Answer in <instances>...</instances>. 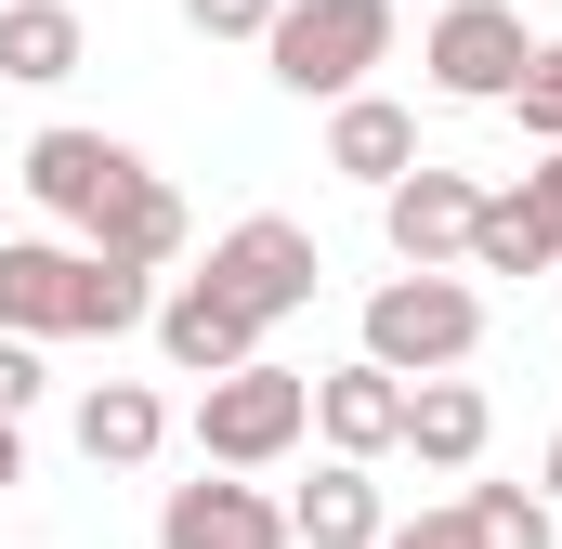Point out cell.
<instances>
[{
    "mask_svg": "<svg viewBox=\"0 0 562 549\" xmlns=\"http://www.w3.org/2000/svg\"><path fill=\"white\" fill-rule=\"evenodd\" d=\"M380 53H393V0H288L276 40H262V66H276L301 105H353Z\"/></svg>",
    "mask_w": 562,
    "mask_h": 549,
    "instance_id": "3",
    "label": "cell"
},
{
    "mask_svg": "<svg viewBox=\"0 0 562 549\" xmlns=\"http://www.w3.org/2000/svg\"><path fill=\"white\" fill-rule=\"evenodd\" d=\"M13 484H26V432L0 418V497H13Z\"/></svg>",
    "mask_w": 562,
    "mask_h": 549,
    "instance_id": "25",
    "label": "cell"
},
{
    "mask_svg": "<svg viewBox=\"0 0 562 549\" xmlns=\"http://www.w3.org/2000/svg\"><path fill=\"white\" fill-rule=\"evenodd\" d=\"M380 549H471V524H458V511H419V524H393Z\"/></svg>",
    "mask_w": 562,
    "mask_h": 549,
    "instance_id": "24",
    "label": "cell"
},
{
    "mask_svg": "<svg viewBox=\"0 0 562 549\" xmlns=\"http://www.w3.org/2000/svg\"><path fill=\"white\" fill-rule=\"evenodd\" d=\"M484 432H497V406H484L471 380H419V393H406V458H419V471H471Z\"/></svg>",
    "mask_w": 562,
    "mask_h": 549,
    "instance_id": "16",
    "label": "cell"
},
{
    "mask_svg": "<svg viewBox=\"0 0 562 549\" xmlns=\"http://www.w3.org/2000/svg\"><path fill=\"white\" fill-rule=\"evenodd\" d=\"M550 511H562V432H550Z\"/></svg>",
    "mask_w": 562,
    "mask_h": 549,
    "instance_id": "26",
    "label": "cell"
},
{
    "mask_svg": "<svg viewBox=\"0 0 562 549\" xmlns=\"http://www.w3.org/2000/svg\"><path fill=\"white\" fill-rule=\"evenodd\" d=\"M157 327V274H119L66 236H0V340H132Z\"/></svg>",
    "mask_w": 562,
    "mask_h": 549,
    "instance_id": "1",
    "label": "cell"
},
{
    "mask_svg": "<svg viewBox=\"0 0 562 549\" xmlns=\"http://www.w3.org/2000/svg\"><path fill=\"white\" fill-rule=\"evenodd\" d=\"M458 262H471V274H537V262H550V236L524 223V197H484V223H471Z\"/></svg>",
    "mask_w": 562,
    "mask_h": 549,
    "instance_id": "19",
    "label": "cell"
},
{
    "mask_svg": "<svg viewBox=\"0 0 562 549\" xmlns=\"http://www.w3.org/2000/svg\"><path fill=\"white\" fill-rule=\"evenodd\" d=\"M157 354H170L183 380H236V367H262V327H249L210 274H183V288L157 301Z\"/></svg>",
    "mask_w": 562,
    "mask_h": 549,
    "instance_id": "10",
    "label": "cell"
},
{
    "mask_svg": "<svg viewBox=\"0 0 562 549\" xmlns=\"http://www.w3.org/2000/svg\"><path fill=\"white\" fill-rule=\"evenodd\" d=\"M393 537V511H380V484L353 471V458H327L301 497H288V549H380Z\"/></svg>",
    "mask_w": 562,
    "mask_h": 549,
    "instance_id": "13",
    "label": "cell"
},
{
    "mask_svg": "<svg viewBox=\"0 0 562 549\" xmlns=\"http://www.w3.org/2000/svg\"><path fill=\"white\" fill-rule=\"evenodd\" d=\"M471 223H484V183H471V170H431V157L380 197V236H393L406 274H445L458 249H471Z\"/></svg>",
    "mask_w": 562,
    "mask_h": 549,
    "instance_id": "9",
    "label": "cell"
},
{
    "mask_svg": "<svg viewBox=\"0 0 562 549\" xmlns=\"http://www.w3.org/2000/svg\"><path fill=\"white\" fill-rule=\"evenodd\" d=\"M314 432H327V458L380 471V458L406 445V380H380L367 354H353V367H327V380H314Z\"/></svg>",
    "mask_w": 562,
    "mask_h": 549,
    "instance_id": "11",
    "label": "cell"
},
{
    "mask_svg": "<svg viewBox=\"0 0 562 549\" xmlns=\"http://www.w3.org/2000/svg\"><path fill=\"white\" fill-rule=\"evenodd\" d=\"M524 13L510 0H445L431 13V40H419V66H431V92L445 105H510V79H524Z\"/></svg>",
    "mask_w": 562,
    "mask_h": 549,
    "instance_id": "6",
    "label": "cell"
},
{
    "mask_svg": "<svg viewBox=\"0 0 562 549\" xmlns=\"http://www.w3.org/2000/svg\"><path fill=\"white\" fill-rule=\"evenodd\" d=\"M157 549H288V497H262L249 471H196L157 497Z\"/></svg>",
    "mask_w": 562,
    "mask_h": 549,
    "instance_id": "8",
    "label": "cell"
},
{
    "mask_svg": "<svg viewBox=\"0 0 562 549\" xmlns=\"http://www.w3.org/2000/svg\"><path fill=\"white\" fill-rule=\"evenodd\" d=\"M276 13H288V0H183L196 40H276Z\"/></svg>",
    "mask_w": 562,
    "mask_h": 549,
    "instance_id": "21",
    "label": "cell"
},
{
    "mask_svg": "<svg viewBox=\"0 0 562 549\" xmlns=\"http://www.w3.org/2000/svg\"><path fill=\"white\" fill-rule=\"evenodd\" d=\"M0 79H26V92L79 79V13L66 0H0Z\"/></svg>",
    "mask_w": 562,
    "mask_h": 549,
    "instance_id": "17",
    "label": "cell"
},
{
    "mask_svg": "<svg viewBox=\"0 0 562 549\" xmlns=\"http://www.w3.org/2000/svg\"><path fill=\"white\" fill-rule=\"evenodd\" d=\"M53 393V367H40V340H0V418L26 432V406Z\"/></svg>",
    "mask_w": 562,
    "mask_h": 549,
    "instance_id": "22",
    "label": "cell"
},
{
    "mask_svg": "<svg viewBox=\"0 0 562 549\" xmlns=\"http://www.w3.org/2000/svg\"><path fill=\"white\" fill-rule=\"evenodd\" d=\"M510 119H524V144H562V40H537V53H524V79H510Z\"/></svg>",
    "mask_w": 562,
    "mask_h": 549,
    "instance_id": "20",
    "label": "cell"
},
{
    "mask_svg": "<svg viewBox=\"0 0 562 549\" xmlns=\"http://www.w3.org/2000/svg\"><path fill=\"white\" fill-rule=\"evenodd\" d=\"M170 445V406L144 393V380H105V393H79V458L92 471H144Z\"/></svg>",
    "mask_w": 562,
    "mask_h": 549,
    "instance_id": "15",
    "label": "cell"
},
{
    "mask_svg": "<svg viewBox=\"0 0 562 549\" xmlns=\"http://www.w3.org/2000/svg\"><path fill=\"white\" fill-rule=\"evenodd\" d=\"M314 432V380L301 367H236V380H196V458L210 471H276L288 445Z\"/></svg>",
    "mask_w": 562,
    "mask_h": 549,
    "instance_id": "4",
    "label": "cell"
},
{
    "mask_svg": "<svg viewBox=\"0 0 562 549\" xmlns=\"http://www.w3.org/2000/svg\"><path fill=\"white\" fill-rule=\"evenodd\" d=\"M13 183H26L53 223H79V236H92V223H105V197H132V183H144V157H132V144H105V132H40L26 157H13Z\"/></svg>",
    "mask_w": 562,
    "mask_h": 549,
    "instance_id": "7",
    "label": "cell"
},
{
    "mask_svg": "<svg viewBox=\"0 0 562 549\" xmlns=\"http://www.w3.org/2000/svg\"><path fill=\"white\" fill-rule=\"evenodd\" d=\"M510 197H524V223L550 236V262H562V144L537 157V170H524V183H510Z\"/></svg>",
    "mask_w": 562,
    "mask_h": 549,
    "instance_id": "23",
    "label": "cell"
},
{
    "mask_svg": "<svg viewBox=\"0 0 562 549\" xmlns=\"http://www.w3.org/2000/svg\"><path fill=\"white\" fill-rule=\"evenodd\" d=\"M458 524H471V549H550V497H524V484H471Z\"/></svg>",
    "mask_w": 562,
    "mask_h": 549,
    "instance_id": "18",
    "label": "cell"
},
{
    "mask_svg": "<svg viewBox=\"0 0 562 549\" xmlns=\"http://www.w3.org/2000/svg\"><path fill=\"white\" fill-rule=\"evenodd\" d=\"M327 170H353V183H406L419 170V119L393 105V92H353V105H327Z\"/></svg>",
    "mask_w": 562,
    "mask_h": 549,
    "instance_id": "12",
    "label": "cell"
},
{
    "mask_svg": "<svg viewBox=\"0 0 562 549\" xmlns=\"http://www.w3.org/2000/svg\"><path fill=\"white\" fill-rule=\"evenodd\" d=\"M79 249H92V262H119V274H170V262H183V197L144 170L132 197H105V223H92Z\"/></svg>",
    "mask_w": 562,
    "mask_h": 549,
    "instance_id": "14",
    "label": "cell"
},
{
    "mask_svg": "<svg viewBox=\"0 0 562 549\" xmlns=\"http://www.w3.org/2000/svg\"><path fill=\"white\" fill-rule=\"evenodd\" d=\"M484 354V288L471 274H393V288H367V367L380 380H458Z\"/></svg>",
    "mask_w": 562,
    "mask_h": 549,
    "instance_id": "2",
    "label": "cell"
},
{
    "mask_svg": "<svg viewBox=\"0 0 562 549\" xmlns=\"http://www.w3.org/2000/svg\"><path fill=\"white\" fill-rule=\"evenodd\" d=\"M210 288H223V301H236V314H249V327H262V340H276L288 314H301V301H314V236H301V223H288V210H249V223H236V236H210Z\"/></svg>",
    "mask_w": 562,
    "mask_h": 549,
    "instance_id": "5",
    "label": "cell"
}]
</instances>
